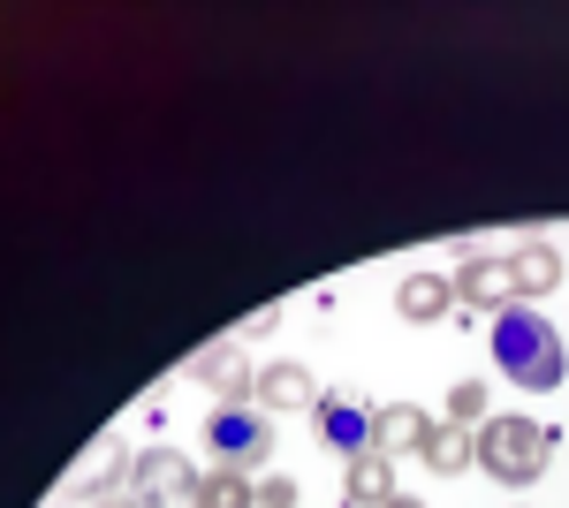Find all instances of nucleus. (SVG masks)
<instances>
[{
	"label": "nucleus",
	"mask_w": 569,
	"mask_h": 508,
	"mask_svg": "<svg viewBox=\"0 0 569 508\" xmlns=\"http://www.w3.org/2000/svg\"><path fill=\"white\" fill-rule=\"evenodd\" d=\"M190 380L213 395V410L220 402H251V395H259V372H251V357H243L236 335L213 341V349H198V357H190Z\"/></svg>",
	"instance_id": "nucleus-6"
},
{
	"label": "nucleus",
	"mask_w": 569,
	"mask_h": 508,
	"mask_svg": "<svg viewBox=\"0 0 569 508\" xmlns=\"http://www.w3.org/2000/svg\"><path fill=\"white\" fill-rule=\"evenodd\" d=\"M53 508H69V501H53Z\"/></svg>",
	"instance_id": "nucleus-20"
},
{
	"label": "nucleus",
	"mask_w": 569,
	"mask_h": 508,
	"mask_svg": "<svg viewBox=\"0 0 569 508\" xmlns=\"http://www.w3.org/2000/svg\"><path fill=\"white\" fill-rule=\"evenodd\" d=\"M418 464H426V470H440V478L471 470V432H463V425H433V432L418 440Z\"/></svg>",
	"instance_id": "nucleus-14"
},
{
	"label": "nucleus",
	"mask_w": 569,
	"mask_h": 508,
	"mask_svg": "<svg viewBox=\"0 0 569 508\" xmlns=\"http://www.w3.org/2000/svg\"><path fill=\"white\" fill-rule=\"evenodd\" d=\"M259 508H297V478H289V470H266Z\"/></svg>",
	"instance_id": "nucleus-17"
},
{
	"label": "nucleus",
	"mask_w": 569,
	"mask_h": 508,
	"mask_svg": "<svg viewBox=\"0 0 569 508\" xmlns=\"http://www.w3.org/2000/svg\"><path fill=\"white\" fill-rule=\"evenodd\" d=\"M493 365H501L517 387H531V395H555L562 372H569V349L531 303H509V311L493 319Z\"/></svg>",
	"instance_id": "nucleus-1"
},
{
	"label": "nucleus",
	"mask_w": 569,
	"mask_h": 508,
	"mask_svg": "<svg viewBox=\"0 0 569 508\" xmlns=\"http://www.w3.org/2000/svg\"><path fill=\"white\" fill-rule=\"evenodd\" d=\"M471 464L493 478V486H509V494H525V486H539L547 478V464H555V432L539 418H486L479 432H471Z\"/></svg>",
	"instance_id": "nucleus-2"
},
{
	"label": "nucleus",
	"mask_w": 569,
	"mask_h": 508,
	"mask_svg": "<svg viewBox=\"0 0 569 508\" xmlns=\"http://www.w3.org/2000/svg\"><path fill=\"white\" fill-rule=\"evenodd\" d=\"M91 508H144L137 494H107V501H91Z\"/></svg>",
	"instance_id": "nucleus-18"
},
{
	"label": "nucleus",
	"mask_w": 569,
	"mask_h": 508,
	"mask_svg": "<svg viewBox=\"0 0 569 508\" xmlns=\"http://www.w3.org/2000/svg\"><path fill=\"white\" fill-rule=\"evenodd\" d=\"M448 303H456L448 273H402V289H395V311H402L410 327H433V319H448Z\"/></svg>",
	"instance_id": "nucleus-11"
},
{
	"label": "nucleus",
	"mask_w": 569,
	"mask_h": 508,
	"mask_svg": "<svg viewBox=\"0 0 569 508\" xmlns=\"http://www.w3.org/2000/svg\"><path fill=\"white\" fill-rule=\"evenodd\" d=\"M388 508H426V501H410V494H395V501Z\"/></svg>",
	"instance_id": "nucleus-19"
},
{
	"label": "nucleus",
	"mask_w": 569,
	"mask_h": 508,
	"mask_svg": "<svg viewBox=\"0 0 569 508\" xmlns=\"http://www.w3.org/2000/svg\"><path fill=\"white\" fill-rule=\"evenodd\" d=\"M448 289H456V303H471V311H509L517 303V289H509V258H463L456 273H448Z\"/></svg>",
	"instance_id": "nucleus-7"
},
{
	"label": "nucleus",
	"mask_w": 569,
	"mask_h": 508,
	"mask_svg": "<svg viewBox=\"0 0 569 508\" xmlns=\"http://www.w3.org/2000/svg\"><path fill=\"white\" fill-rule=\"evenodd\" d=\"M206 456H213V470H251L273 456V418H266L259 402H220L213 418H206Z\"/></svg>",
	"instance_id": "nucleus-3"
},
{
	"label": "nucleus",
	"mask_w": 569,
	"mask_h": 508,
	"mask_svg": "<svg viewBox=\"0 0 569 508\" xmlns=\"http://www.w3.org/2000/svg\"><path fill=\"white\" fill-rule=\"evenodd\" d=\"M311 402H319V380H311L305 365H266L259 372V410L266 418H281V410H305L311 418Z\"/></svg>",
	"instance_id": "nucleus-9"
},
{
	"label": "nucleus",
	"mask_w": 569,
	"mask_h": 508,
	"mask_svg": "<svg viewBox=\"0 0 569 508\" xmlns=\"http://www.w3.org/2000/svg\"><path fill=\"white\" fill-rule=\"evenodd\" d=\"M130 464H137V456H122L114 440H91V448H84V464L69 470V486H77L84 501H107V494H114V486L130 478Z\"/></svg>",
	"instance_id": "nucleus-10"
},
{
	"label": "nucleus",
	"mask_w": 569,
	"mask_h": 508,
	"mask_svg": "<svg viewBox=\"0 0 569 508\" xmlns=\"http://www.w3.org/2000/svg\"><path fill=\"white\" fill-rule=\"evenodd\" d=\"M448 425H486V387L479 380H456V387H448Z\"/></svg>",
	"instance_id": "nucleus-16"
},
{
	"label": "nucleus",
	"mask_w": 569,
	"mask_h": 508,
	"mask_svg": "<svg viewBox=\"0 0 569 508\" xmlns=\"http://www.w3.org/2000/svg\"><path fill=\"white\" fill-rule=\"evenodd\" d=\"M190 508H259V486L243 470H198V501Z\"/></svg>",
	"instance_id": "nucleus-15"
},
{
	"label": "nucleus",
	"mask_w": 569,
	"mask_h": 508,
	"mask_svg": "<svg viewBox=\"0 0 569 508\" xmlns=\"http://www.w3.org/2000/svg\"><path fill=\"white\" fill-rule=\"evenodd\" d=\"M342 494H350V508H388L395 501V456H357L350 478H342Z\"/></svg>",
	"instance_id": "nucleus-13"
},
{
	"label": "nucleus",
	"mask_w": 569,
	"mask_h": 508,
	"mask_svg": "<svg viewBox=\"0 0 569 508\" xmlns=\"http://www.w3.org/2000/svg\"><path fill=\"white\" fill-rule=\"evenodd\" d=\"M311 432H319V448L342 456V464L372 456V410H365L357 395H319V402H311Z\"/></svg>",
	"instance_id": "nucleus-5"
},
{
	"label": "nucleus",
	"mask_w": 569,
	"mask_h": 508,
	"mask_svg": "<svg viewBox=\"0 0 569 508\" xmlns=\"http://www.w3.org/2000/svg\"><path fill=\"white\" fill-rule=\"evenodd\" d=\"M130 494L144 508H190L198 501V470H190V456H176V448H144L130 464Z\"/></svg>",
	"instance_id": "nucleus-4"
},
{
	"label": "nucleus",
	"mask_w": 569,
	"mask_h": 508,
	"mask_svg": "<svg viewBox=\"0 0 569 508\" xmlns=\"http://www.w3.org/2000/svg\"><path fill=\"white\" fill-rule=\"evenodd\" d=\"M509 289H517V303H539L562 289V251L555 243H525V251L509 258Z\"/></svg>",
	"instance_id": "nucleus-8"
},
{
	"label": "nucleus",
	"mask_w": 569,
	"mask_h": 508,
	"mask_svg": "<svg viewBox=\"0 0 569 508\" xmlns=\"http://www.w3.org/2000/svg\"><path fill=\"white\" fill-rule=\"evenodd\" d=\"M433 432L426 410H410V402H388V410H372V448L380 456H418V440Z\"/></svg>",
	"instance_id": "nucleus-12"
}]
</instances>
